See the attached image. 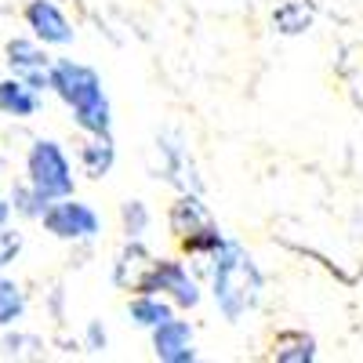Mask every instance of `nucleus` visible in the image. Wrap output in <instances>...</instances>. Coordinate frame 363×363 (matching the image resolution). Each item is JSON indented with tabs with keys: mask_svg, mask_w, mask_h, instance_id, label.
<instances>
[{
	"mask_svg": "<svg viewBox=\"0 0 363 363\" xmlns=\"http://www.w3.org/2000/svg\"><path fill=\"white\" fill-rule=\"evenodd\" d=\"M149 335H153V356L160 363H196V330L189 320L171 316Z\"/></svg>",
	"mask_w": 363,
	"mask_h": 363,
	"instance_id": "10",
	"label": "nucleus"
},
{
	"mask_svg": "<svg viewBox=\"0 0 363 363\" xmlns=\"http://www.w3.org/2000/svg\"><path fill=\"white\" fill-rule=\"evenodd\" d=\"M26 309H29L26 287L18 280H11L8 272H0V330L18 327V320L26 316Z\"/></svg>",
	"mask_w": 363,
	"mask_h": 363,
	"instance_id": "18",
	"label": "nucleus"
},
{
	"mask_svg": "<svg viewBox=\"0 0 363 363\" xmlns=\"http://www.w3.org/2000/svg\"><path fill=\"white\" fill-rule=\"evenodd\" d=\"M149 291L153 294H164L174 301V309H196L203 301V287H200V277L182 262V258H160L157 262V272L149 280Z\"/></svg>",
	"mask_w": 363,
	"mask_h": 363,
	"instance_id": "7",
	"label": "nucleus"
},
{
	"mask_svg": "<svg viewBox=\"0 0 363 363\" xmlns=\"http://www.w3.org/2000/svg\"><path fill=\"white\" fill-rule=\"evenodd\" d=\"M153 225V211L145 207V200H124L120 203V229H124V240H142Z\"/></svg>",
	"mask_w": 363,
	"mask_h": 363,
	"instance_id": "20",
	"label": "nucleus"
},
{
	"mask_svg": "<svg viewBox=\"0 0 363 363\" xmlns=\"http://www.w3.org/2000/svg\"><path fill=\"white\" fill-rule=\"evenodd\" d=\"M196 277L207 280L211 301H215V309L222 313L225 323H240L247 313H255L262 306V294H265L262 269L247 255V247L229 236L211 258L196 262Z\"/></svg>",
	"mask_w": 363,
	"mask_h": 363,
	"instance_id": "1",
	"label": "nucleus"
},
{
	"mask_svg": "<svg viewBox=\"0 0 363 363\" xmlns=\"http://www.w3.org/2000/svg\"><path fill=\"white\" fill-rule=\"evenodd\" d=\"M222 244H225V233L218 229V222H211V225H203V229H196V233H189V236H182V240H178L182 255L193 258V262L211 258V255H215Z\"/></svg>",
	"mask_w": 363,
	"mask_h": 363,
	"instance_id": "19",
	"label": "nucleus"
},
{
	"mask_svg": "<svg viewBox=\"0 0 363 363\" xmlns=\"http://www.w3.org/2000/svg\"><path fill=\"white\" fill-rule=\"evenodd\" d=\"M157 157H160V174L167 186H174L178 193H186V189H203V182L196 174V164L189 157V145L182 142L174 131H160L157 135Z\"/></svg>",
	"mask_w": 363,
	"mask_h": 363,
	"instance_id": "9",
	"label": "nucleus"
},
{
	"mask_svg": "<svg viewBox=\"0 0 363 363\" xmlns=\"http://www.w3.org/2000/svg\"><path fill=\"white\" fill-rule=\"evenodd\" d=\"M22 22H26L29 33L48 48H73L77 44V26L62 11L58 0H26Z\"/></svg>",
	"mask_w": 363,
	"mask_h": 363,
	"instance_id": "6",
	"label": "nucleus"
},
{
	"mask_svg": "<svg viewBox=\"0 0 363 363\" xmlns=\"http://www.w3.org/2000/svg\"><path fill=\"white\" fill-rule=\"evenodd\" d=\"M313 22H316V4L313 0H284V4H277V11H272V29H277L280 37L309 33Z\"/></svg>",
	"mask_w": 363,
	"mask_h": 363,
	"instance_id": "16",
	"label": "nucleus"
},
{
	"mask_svg": "<svg viewBox=\"0 0 363 363\" xmlns=\"http://www.w3.org/2000/svg\"><path fill=\"white\" fill-rule=\"evenodd\" d=\"M44 338L40 335H29V330L8 327L0 330V356L4 359H44Z\"/></svg>",
	"mask_w": 363,
	"mask_h": 363,
	"instance_id": "17",
	"label": "nucleus"
},
{
	"mask_svg": "<svg viewBox=\"0 0 363 363\" xmlns=\"http://www.w3.org/2000/svg\"><path fill=\"white\" fill-rule=\"evenodd\" d=\"M51 95L62 102L73 116V124L84 135L113 131V106L99 69H91L77 58H55L51 66Z\"/></svg>",
	"mask_w": 363,
	"mask_h": 363,
	"instance_id": "2",
	"label": "nucleus"
},
{
	"mask_svg": "<svg viewBox=\"0 0 363 363\" xmlns=\"http://www.w3.org/2000/svg\"><path fill=\"white\" fill-rule=\"evenodd\" d=\"M77 164H80V171H84L91 182H102V178L116 167V142H113V131L84 135V142H80V149H77Z\"/></svg>",
	"mask_w": 363,
	"mask_h": 363,
	"instance_id": "12",
	"label": "nucleus"
},
{
	"mask_svg": "<svg viewBox=\"0 0 363 363\" xmlns=\"http://www.w3.org/2000/svg\"><path fill=\"white\" fill-rule=\"evenodd\" d=\"M0 113L11 120H33L40 113V91L8 73L0 80Z\"/></svg>",
	"mask_w": 363,
	"mask_h": 363,
	"instance_id": "13",
	"label": "nucleus"
},
{
	"mask_svg": "<svg viewBox=\"0 0 363 363\" xmlns=\"http://www.w3.org/2000/svg\"><path fill=\"white\" fill-rule=\"evenodd\" d=\"M84 349L91 356H102L109 349V330H106L102 320H87V327H84Z\"/></svg>",
	"mask_w": 363,
	"mask_h": 363,
	"instance_id": "23",
	"label": "nucleus"
},
{
	"mask_svg": "<svg viewBox=\"0 0 363 363\" xmlns=\"http://www.w3.org/2000/svg\"><path fill=\"white\" fill-rule=\"evenodd\" d=\"M11 211H15V218H26V222H40V215H44V200H40V193L29 186V182H15L11 186Z\"/></svg>",
	"mask_w": 363,
	"mask_h": 363,
	"instance_id": "21",
	"label": "nucleus"
},
{
	"mask_svg": "<svg viewBox=\"0 0 363 363\" xmlns=\"http://www.w3.org/2000/svg\"><path fill=\"white\" fill-rule=\"evenodd\" d=\"M40 225L48 236L62 240V244H95L102 236V215L77 196H62V200L48 203L40 215Z\"/></svg>",
	"mask_w": 363,
	"mask_h": 363,
	"instance_id": "4",
	"label": "nucleus"
},
{
	"mask_svg": "<svg viewBox=\"0 0 363 363\" xmlns=\"http://www.w3.org/2000/svg\"><path fill=\"white\" fill-rule=\"evenodd\" d=\"M211 222H215V218H211V211H207V203H203V196L196 189L178 193L174 203L167 207V229H171L174 240L189 236V233H196V229H203Z\"/></svg>",
	"mask_w": 363,
	"mask_h": 363,
	"instance_id": "11",
	"label": "nucleus"
},
{
	"mask_svg": "<svg viewBox=\"0 0 363 363\" xmlns=\"http://www.w3.org/2000/svg\"><path fill=\"white\" fill-rule=\"evenodd\" d=\"M15 218V211H11V196H0V229H8Z\"/></svg>",
	"mask_w": 363,
	"mask_h": 363,
	"instance_id": "24",
	"label": "nucleus"
},
{
	"mask_svg": "<svg viewBox=\"0 0 363 363\" xmlns=\"http://www.w3.org/2000/svg\"><path fill=\"white\" fill-rule=\"evenodd\" d=\"M26 182L40 193L44 203L77 196L73 160L55 138H33V145L26 149Z\"/></svg>",
	"mask_w": 363,
	"mask_h": 363,
	"instance_id": "3",
	"label": "nucleus"
},
{
	"mask_svg": "<svg viewBox=\"0 0 363 363\" xmlns=\"http://www.w3.org/2000/svg\"><path fill=\"white\" fill-rule=\"evenodd\" d=\"M22 255V233L18 229H0V272H8Z\"/></svg>",
	"mask_w": 363,
	"mask_h": 363,
	"instance_id": "22",
	"label": "nucleus"
},
{
	"mask_svg": "<svg viewBox=\"0 0 363 363\" xmlns=\"http://www.w3.org/2000/svg\"><path fill=\"white\" fill-rule=\"evenodd\" d=\"M157 262L160 258L149 251L142 240H124V247L113 255V284L128 294H142V291H149Z\"/></svg>",
	"mask_w": 363,
	"mask_h": 363,
	"instance_id": "8",
	"label": "nucleus"
},
{
	"mask_svg": "<svg viewBox=\"0 0 363 363\" xmlns=\"http://www.w3.org/2000/svg\"><path fill=\"white\" fill-rule=\"evenodd\" d=\"M4 66H8L11 77L26 80L29 87H37L40 95L51 91V66H55V58L48 55V44H40L33 33H29V37H11L4 44Z\"/></svg>",
	"mask_w": 363,
	"mask_h": 363,
	"instance_id": "5",
	"label": "nucleus"
},
{
	"mask_svg": "<svg viewBox=\"0 0 363 363\" xmlns=\"http://www.w3.org/2000/svg\"><path fill=\"white\" fill-rule=\"evenodd\" d=\"M277 363H316L320 356V345L313 335H306V330H280L277 338H272V352H269Z\"/></svg>",
	"mask_w": 363,
	"mask_h": 363,
	"instance_id": "15",
	"label": "nucleus"
},
{
	"mask_svg": "<svg viewBox=\"0 0 363 363\" xmlns=\"http://www.w3.org/2000/svg\"><path fill=\"white\" fill-rule=\"evenodd\" d=\"M174 316V301L164 298V294H153V291H142V294H131L128 298V320L142 330H157L164 320Z\"/></svg>",
	"mask_w": 363,
	"mask_h": 363,
	"instance_id": "14",
	"label": "nucleus"
}]
</instances>
